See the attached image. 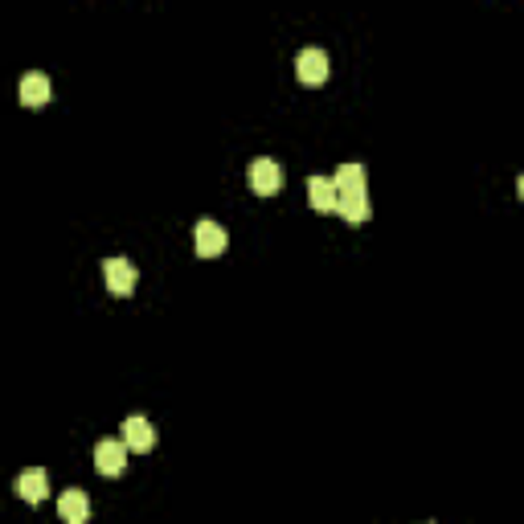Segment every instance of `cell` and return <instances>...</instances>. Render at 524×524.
<instances>
[{"instance_id": "obj_1", "label": "cell", "mask_w": 524, "mask_h": 524, "mask_svg": "<svg viewBox=\"0 0 524 524\" xmlns=\"http://www.w3.org/2000/svg\"><path fill=\"white\" fill-rule=\"evenodd\" d=\"M328 54H324L320 45H308L299 58H295V74H299V82H308V87H320V82H328Z\"/></svg>"}, {"instance_id": "obj_2", "label": "cell", "mask_w": 524, "mask_h": 524, "mask_svg": "<svg viewBox=\"0 0 524 524\" xmlns=\"http://www.w3.org/2000/svg\"><path fill=\"white\" fill-rule=\"evenodd\" d=\"M279 185H283V172H279V164L271 161V156L250 161V188H254L258 197H275Z\"/></svg>"}, {"instance_id": "obj_3", "label": "cell", "mask_w": 524, "mask_h": 524, "mask_svg": "<svg viewBox=\"0 0 524 524\" xmlns=\"http://www.w3.org/2000/svg\"><path fill=\"white\" fill-rule=\"evenodd\" d=\"M103 279H107V291L111 295H132L135 291V279H140V271L127 262V258H107L103 262Z\"/></svg>"}, {"instance_id": "obj_4", "label": "cell", "mask_w": 524, "mask_h": 524, "mask_svg": "<svg viewBox=\"0 0 524 524\" xmlns=\"http://www.w3.org/2000/svg\"><path fill=\"white\" fill-rule=\"evenodd\" d=\"M95 467L103 471V475H124L127 446L119 443V438H98V443H95Z\"/></svg>"}, {"instance_id": "obj_5", "label": "cell", "mask_w": 524, "mask_h": 524, "mask_svg": "<svg viewBox=\"0 0 524 524\" xmlns=\"http://www.w3.org/2000/svg\"><path fill=\"white\" fill-rule=\"evenodd\" d=\"M193 246H197V254L217 258L225 250V230L214 222V217H201V222L193 225Z\"/></svg>"}, {"instance_id": "obj_6", "label": "cell", "mask_w": 524, "mask_h": 524, "mask_svg": "<svg viewBox=\"0 0 524 524\" xmlns=\"http://www.w3.org/2000/svg\"><path fill=\"white\" fill-rule=\"evenodd\" d=\"M119 443L127 451H152L156 446V430H152V422L143 414H132V418H124V438Z\"/></svg>"}, {"instance_id": "obj_7", "label": "cell", "mask_w": 524, "mask_h": 524, "mask_svg": "<svg viewBox=\"0 0 524 524\" xmlns=\"http://www.w3.org/2000/svg\"><path fill=\"white\" fill-rule=\"evenodd\" d=\"M58 516H62L66 524H87L90 520V500L82 488H66L62 496H58Z\"/></svg>"}, {"instance_id": "obj_8", "label": "cell", "mask_w": 524, "mask_h": 524, "mask_svg": "<svg viewBox=\"0 0 524 524\" xmlns=\"http://www.w3.org/2000/svg\"><path fill=\"white\" fill-rule=\"evenodd\" d=\"M336 214L345 217V222H353V225L369 222V214H373V205H369V193H364V188H356V193H340V197H336Z\"/></svg>"}, {"instance_id": "obj_9", "label": "cell", "mask_w": 524, "mask_h": 524, "mask_svg": "<svg viewBox=\"0 0 524 524\" xmlns=\"http://www.w3.org/2000/svg\"><path fill=\"white\" fill-rule=\"evenodd\" d=\"M45 492H50V475H45L41 467H29L17 475V496L29 500V504H41Z\"/></svg>"}, {"instance_id": "obj_10", "label": "cell", "mask_w": 524, "mask_h": 524, "mask_svg": "<svg viewBox=\"0 0 524 524\" xmlns=\"http://www.w3.org/2000/svg\"><path fill=\"white\" fill-rule=\"evenodd\" d=\"M21 103H25V107H45V103H50V78L29 70L25 78H21Z\"/></svg>"}, {"instance_id": "obj_11", "label": "cell", "mask_w": 524, "mask_h": 524, "mask_svg": "<svg viewBox=\"0 0 524 524\" xmlns=\"http://www.w3.org/2000/svg\"><path fill=\"white\" fill-rule=\"evenodd\" d=\"M308 197H311V209H320V214H332L336 209V185H332V177H311L308 180Z\"/></svg>"}, {"instance_id": "obj_12", "label": "cell", "mask_w": 524, "mask_h": 524, "mask_svg": "<svg viewBox=\"0 0 524 524\" xmlns=\"http://www.w3.org/2000/svg\"><path fill=\"white\" fill-rule=\"evenodd\" d=\"M364 180H369V169H364L361 161H348L336 169L332 185H336V193H356V188H364Z\"/></svg>"}, {"instance_id": "obj_13", "label": "cell", "mask_w": 524, "mask_h": 524, "mask_svg": "<svg viewBox=\"0 0 524 524\" xmlns=\"http://www.w3.org/2000/svg\"><path fill=\"white\" fill-rule=\"evenodd\" d=\"M427 524H435V520H427Z\"/></svg>"}]
</instances>
